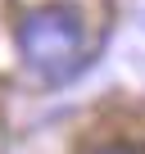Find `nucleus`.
<instances>
[{"instance_id":"obj_1","label":"nucleus","mask_w":145,"mask_h":154,"mask_svg":"<svg viewBox=\"0 0 145 154\" xmlns=\"http://www.w3.org/2000/svg\"><path fill=\"white\" fill-rule=\"evenodd\" d=\"M18 54L45 82H63L86 59V23L72 5H41L18 18Z\"/></svg>"},{"instance_id":"obj_2","label":"nucleus","mask_w":145,"mask_h":154,"mask_svg":"<svg viewBox=\"0 0 145 154\" xmlns=\"http://www.w3.org/2000/svg\"><path fill=\"white\" fill-rule=\"evenodd\" d=\"M95 154H136V149H122V145H109V149H95Z\"/></svg>"}]
</instances>
